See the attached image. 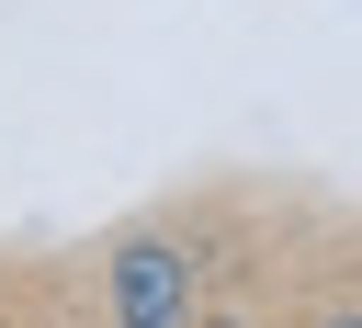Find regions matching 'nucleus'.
Wrapping results in <instances>:
<instances>
[{"instance_id": "1", "label": "nucleus", "mask_w": 362, "mask_h": 328, "mask_svg": "<svg viewBox=\"0 0 362 328\" xmlns=\"http://www.w3.org/2000/svg\"><path fill=\"white\" fill-rule=\"evenodd\" d=\"M192 249L170 226H136L113 260H102V294H113V328H192Z\"/></svg>"}, {"instance_id": "2", "label": "nucleus", "mask_w": 362, "mask_h": 328, "mask_svg": "<svg viewBox=\"0 0 362 328\" xmlns=\"http://www.w3.org/2000/svg\"><path fill=\"white\" fill-rule=\"evenodd\" d=\"M192 328H249V317H192Z\"/></svg>"}, {"instance_id": "3", "label": "nucleus", "mask_w": 362, "mask_h": 328, "mask_svg": "<svg viewBox=\"0 0 362 328\" xmlns=\"http://www.w3.org/2000/svg\"><path fill=\"white\" fill-rule=\"evenodd\" d=\"M328 328H362V317H328Z\"/></svg>"}]
</instances>
